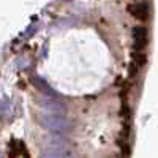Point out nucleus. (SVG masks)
I'll return each mask as SVG.
<instances>
[{"instance_id":"3","label":"nucleus","mask_w":158,"mask_h":158,"mask_svg":"<svg viewBox=\"0 0 158 158\" xmlns=\"http://www.w3.org/2000/svg\"><path fill=\"white\" fill-rule=\"evenodd\" d=\"M149 33H147V29L146 27H141V25H138V27L133 29V40H135V51L138 52V54H142L144 49H146L147 46V41H149Z\"/></svg>"},{"instance_id":"2","label":"nucleus","mask_w":158,"mask_h":158,"mask_svg":"<svg viewBox=\"0 0 158 158\" xmlns=\"http://www.w3.org/2000/svg\"><path fill=\"white\" fill-rule=\"evenodd\" d=\"M36 103H38V106L48 114L65 115V112H67V104H65V101H62V98H51V97L41 95L36 100Z\"/></svg>"},{"instance_id":"1","label":"nucleus","mask_w":158,"mask_h":158,"mask_svg":"<svg viewBox=\"0 0 158 158\" xmlns=\"http://www.w3.org/2000/svg\"><path fill=\"white\" fill-rule=\"evenodd\" d=\"M38 122L44 130L51 131V133H56V135H65L71 131L73 125L65 115H56V114H40L38 115Z\"/></svg>"},{"instance_id":"5","label":"nucleus","mask_w":158,"mask_h":158,"mask_svg":"<svg viewBox=\"0 0 158 158\" xmlns=\"http://www.w3.org/2000/svg\"><path fill=\"white\" fill-rule=\"evenodd\" d=\"M40 158H74L73 152L67 147L62 146H54V147H48L43 150Z\"/></svg>"},{"instance_id":"6","label":"nucleus","mask_w":158,"mask_h":158,"mask_svg":"<svg viewBox=\"0 0 158 158\" xmlns=\"http://www.w3.org/2000/svg\"><path fill=\"white\" fill-rule=\"evenodd\" d=\"M32 82L35 84V87H36L40 92H41V94H43L44 97H51V98H60L57 92H56L54 89H52V87H51V85L44 81L43 77L33 76V77H32Z\"/></svg>"},{"instance_id":"4","label":"nucleus","mask_w":158,"mask_h":158,"mask_svg":"<svg viewBox=\"0 0 158 158\" xmlns=\"http://www.w3.org/2000/svg\"><path fill=\"white\" fill-rule=\"evenodd\" d=\"M128 11L138 21H147L150 16V5L147 2H135L128 5Z\"/></svg>"}]
</instances>
